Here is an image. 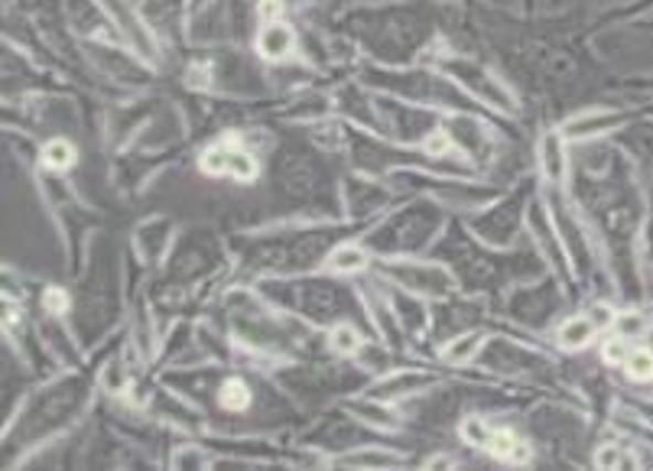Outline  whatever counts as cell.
Here are the masks:
<instances>
[{"instance_id": "4", "label": "cell", "mask_w": 653, "mask_h": 471, "mask_svg": "<svg viewBox=\"0 0 653 471\" xmlns=\"http://www.w3.org/2000/svg\"><path fill=\"white\" fill-rule=\"evenodd\" d=\"M429 228H436V218L429 222L426 215H404V218H397L387 232H384V237L377 235L374 237V244L381 247H390V250H410V247H416V244H422L426 240V235H429Z\"/></svg>"}, {"instance_id": "7", "label": "cell", "mask_w": 653, "mask_h": 471, "mask_svg": "<svg viewBox=\"0 0 653 471\" xmlns=\"http://www.w3.org/2000/svg\"><path fill=\"white\" fill-rule=\"evenodd\" d=\"M539 167H543V176L549 182H559L563 173H566V157H563V137L556 130L543 133L539 140Z\"/></svg>"}, {"instance_id": "16", "label": "cell", "mask_w": 653, "mask_h": 471, "mask_svg": "<svg viewBox=\"0 0 653 471\" xmlns=\"http://www.w3.org/2000/svg\"><path fill=\"white\" fill-rule=\"evenodd\" d=\"M484 345V339L481 335H462V339H456L449 349H446V361H459V364H465V361H472L478 354V349Z\"/></svg>"}, {"instance_id": "6", "label": "cell", "mask_w": 653, "mask_h": 471, "mask_svg": "<svg viewBox=\"0 0 653 471\" xmlns=\"http://www.w3.org/2000/svg\"><path fill=\"white\" fill-rule=\"evenodd\" d=\"M297 50V33L290 23L283 20H270L264 23V30L257 33V53L264 60H290V53Z\"/></svg>"}, {"instance_id": "1", "label": "cell", "mask_w": 653, "mask_h": 471, "mask_svg": "<svg viewBox=\"0 0 653 471\" xmlns=\"http://www.w3.org/2000/svg\"><path fill=\"white\" fill-rule=\"evenodd\" d=\"M202 173L247 182V179L257 176V160H254L250 150H244L238 143H218V147L202 153Z\"/></svg>"}, {"instance_id": "11", "label": "cell", "mask_w": 653, "mask_h": 471, "mask_svg": "<svg viewBox=\"0 0 653 471\" xmlns=\"http://www.w3.org/2000/svg\"><path fill=\"white\" fill-rule=\"evenodd\" d=\"M364 264H367V254L355 244H342L329 254V267L335 274H355V270H364Z\"/></svg>"}, {"instance_id": "14", "label": "cell", "mask_w": 653, "mask_h": 471, "mask_svg": "<svg viewBox=\"0 0 653 471\" xmlns=\"http://www.w3.org/2000/svg\"><path fill=\"white\" fill-rule=\"evenodd\" d=\"M618 118L614 115H586V118L572 120L569 124V130H566V137H586V133H598V130H608V127H614Z\"/></svg>"}, {"instance_id": "10", "label": "cell", "mask_w": 653, "mask_h": 471, "mask_svg": "<svg viewBox=\"0 0 653 471\" xmlns=\"http://www.w3.org/2000/svg\"><path fill=\"white\" fill-rule=\"evenodd\" d=\"M449 137H452V143H456V147H462L465 153H478V150H484V130H478L475 120L459 118L456 124H452Z\"/></svg>"}, {"instance_id": "2", "label": "cell", "mask_w": 653, "mask_h": 471, "mask_svg": "<svg viewBox=\"0 0 653 471\" xmlns=\"http://www.w3.org/2000/svg\"><path fill=\"white\" fill-rule=\"evenodd\" d=\"M404 287L410 290H419V293H432V296H446L452 290V277L442 270V267H432V264H400L390 270Z\"/></svg>"}, {"instance_id": "12", "label": "cell", "mask_w": 653, "mask_h": 471, "mask_svg": "<svg viewBox=\"0 0 653 471\" xmlns=\"http://www.w3.org/2000/svg\"><path fill=\"white\" fill-rule=\"evenodd\" d=\"M218 400H222V407H225V410L244 413L247 407H250V387H247L240 377H232V381H225V384H222Z\"/></svg>"}, {"instance_id": "19", "label": "cell", "mask_w": 653, "mask_h": 471, "mask_svg": "<svg viewBox=\"0 0 653 471\" xmlns=\"http://www.w3.org/2000/svg\"><path fill=\"white\" fill-rule=\"evenodd\" d=\"M329 345L335 349V352L342 354H355L361 349V339H357V332L352 325H339L335 332H332V339H329Z\"/></svg>"}, {"instance_id": "20", "label": "cell", "mask_w": 653, "mask_h": 471, "mask_svg": "<svg viewBox=\"0 0 653 471\" xmlns=\"http://www.w3.org/2000/svg\"><path fill=\"white\" fill-rule=\"evenodd\" d=\"M634 349H628V342H624V335L621 339H611L608 345H604V361L608 364H618V367H624L628 364V357H631Z\"/></svg>"}, {"instance_id": "8", "label": "cell", "mask_w": 653, "mask_h": 471, "mask_svg": "<svg viewBox=\"0 0 653 471\" xmlns=\"http://www.w3.org/2000/svg\"><path fill=\"white\" fill-rule=\"evenodd\" d=\"M488 452H491V456H497L501 462H514V465L531 462V449H527V446H524L511 429H494Z\"/></svg>"}, {"instance_id": "22", "label": "cell", "mask_w": 653, "mask_h": 471, "mask_svg": "<svg viewBox=\"0 0 653 471\" xmlns=\"http://www.w3.org/2000/svg\"><path fill=\"white\" fill-rule=\"evenodd\" d=\"M618 325H621V332H624V339H628L631 332H641V329H644V319H641V315H628V319H621Z\"/></svg>"}, {"instance_id": "5", "label": "cell", "mask_w": 653, "mask_h": 471, "mask_svg": "<svg viewBox=\"0 0 653 471\" xmlns=\"http://www.w3.org/2000/svg\"><path fill=\"white\" fill-rule=\"evenodd\" d=\"M452 72H456V82H462V85L475 88V95L488 98V101H494L497 108H514V98H507V92L501 88V82H497V78H491L488 72H481L478 65L456 62V65H452Z\"/></svg>"}, {"instance_id": "13", "label": "cell", "mask_w": 653, "mask_h": 471, "mask_svg": "<svg viewBox=\"0 0 653 471\" xmlns=\"http://www.w3.org/2000/svg\"><path fill=\"white\" fill-rule=\"evenodd\" d=\"M43 163L53 170H72L75 167V147L68 140H50L43 147Z\"/></svg>"}, {"instance_id": "18", "label": "cell", "mask_w": 653, "mask_h": 471, "mask_svg": "<svg viewBox=\"0 0 653 471\" xmlns=\"http://www.w3.org/2000/svg\"><path fill=\"white\" fill-rule=\"evenodd\" d=\"M628 377L631 381H638V384H647L653 381V354L651 352H631L628 357Z\"/></svg>"}, {"instance_id": "21", "label": "cell", "mask_w": 653, "mask_h": 471, "mask_svg": "<svg viewBox=\"0 0 653 471\" xmlns=\"http://www.w3.org/2000/svg\"><path fill=\"white\" fill-rule=\"evenodd\" d=\"M43 302H46V309H50V312H56V315L68 309V296L60 293V290H50V293L43 296Z\"/></svg>"}, {"instance_id": "9", "label": "cell", "mask_w": 653, "mask_h": 471, "mask_svg": "<svg viewBox=\"0 0 653 471\" xmlns=\"http://www.w3.org/2000/svg\"><path fill=\"white\" fill-rule=\"evenodd\" d=\"M595 329H598V325L592 322V315H572V319L563 322V329H559V345L569 349V352H579V349H586V345L592 342Z\"/></svg>"}, {"instance_id": "3", "label": "cell", "mask_w": 653, "mask_h": 471, "mask_svg": "<svg viewBox=\"0 0 653 471\" xmlns=\"http://www.w3.org/2000/svg\"><path fill=\"white\" fill-rule=\"evenodd\" d=\"M342 306H345V293L329 287V283H306L299 290V309L319 322H329L335 315H342Z\"/></svg>"}, {"instance_id": "17", "label": "cell", "mask_w": 653, "mask_h": 471, "mask_svg": "<svg viewBox=\"0 0 653 471\" xmlns=\"http://www.w3.org/2000/svg\"><path fill=\"white\" fill-rule=\"evenodd\" d=\"M459 432H462V439H465L469 446H484V449L491 446V436H494V429H488L481 416H469V419L459 426Z\"/></svg>"}, {"instance_id": "15", "label": "cell", "mask_w": 653, "mask_h": 471, "mask_svg": "<svg viewBox=\"0 0 653 471\" xmlns=\"http://www.w3.org/2000/svg\"><path fill=\"white\" fill-rule=\"evenodd\" d=\"M595 465H598V469H631L634 459H631L621 446L608 442V446H601V449L595 452Z\"/></svg>"}]
</instances>
